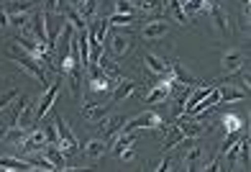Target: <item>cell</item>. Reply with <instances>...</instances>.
I'll list each match as a JSON object with an SVG mask.
<instances>
[{
    "instance_id": "cell-3",
    "label": "cell",
    "mask_w": 251,
    "mask_h": 172,
    "mask_svg": "<svg viewBox=\"0 0 251 172\" xmlns=\"http://www.w3.org/2000/svg\"><path fill=\"white\" fill-rule=\"evenodd\" d=\"M54 126H56V134H59V144H56V146H59L64 154H77L79 152V144L75 139L72 129L67 126V121L62 116H54Z\"/></svg>"
},
{
    "instance_id": "cell-28",
    "label": "cell",
    "mask_w": 251,
    "mask_h": 172,
    "mask_svg": "<svg viewBox=\"0 0 251 172\" xmlns=\"http://www.w3.org/2000/svg\"><path fill=\"white\" fill-rule=\"evenodd\" d=\"M77 10L82 13V18H85V21H87V18H93V13L98 10V0H79Z\"/></svg>"
},
{
    "instance_id": "cell-31",
    "label": "cell",
    "mask_w": 251,
    "mask_h": 172,
    "mask_svg": "<svg viewBox=\"0 0 251 172\" xmlns=\"http://www.w3.org/2000/svg\"><path fill=\"white\" fill-rule=\"evenodd\" d=\"M167 3H169L172 16L179 21V24H185V21H187V13H185V8H182V0H167Z\"/></svg>"
},
{
    "instance_id": "cell-22",
    "label": "cell",
    "mask_w": 251,
    "mask_h": 172,
    "mask_svg": "<svg viewBox=\"0 0 251 172\" xmlns=\"http://www.w3.org/2000/svg\"><path fill=\"white\" fill-rule=\"evenodd\" d=\"M221 90V100L226 103H233V100H246V90H236L233 85H223Z\"/></svg>"
},
{
    "instance_id": "cell-13",
    "label": "cell",
    "mask_w": 251,
    "mask_h": 172,
    "mask_svg": "<svg viewBox=\"0 0 251 172\" xmlns=\"http://www.w3.org/2000/svg\"><path fill=\"white\" fill-rule=\"evenodd\" d=\"M110 103L108 106H100V103H87V106L79 108V116L82 118H90V121H100V118H105L108 113H110Z\"/></svg>"
},
{
    "instance_id": "cell-4",
    "label": "cell",
    "mask_w": 251,
    "mask_h": 172,
    "mask_svg": "<svg viewBox=\"0 0 251 172\" xmlns=\"http://www.w3.org/2000/svg\"><path fill=\"white\" fill-rule=\"evenodd\" d=\"M62 75H64V72H59V75H56V80H54V83H51L47 90H44V95H41V100H39V108H36V116H33V121H41V118L49 113V108L54 106L56 95H59V87H62Z\"/></svg>"
},
{
    "instance_id": "cell-5",
    "label": "cell",
    "mask_w": 251,
    "mask_h": 172,
    "mask_svg": "<svg viewBox=\"0 0 251 172\" xmlns=\"http://www.w3.org/2000/svg\"><path fill=\"white\" fill-rule=\"evenodd\" d=\"M175 85H177V80H175V75H164V80L162 83H156L151 90H149V95L144 98V103L146 106H151V103H159V100H167L169 95H172V90H175Z\"/></svg>"
},
{
    "instance_id": "cell-20",
    "label": "cell",
    "mask_w": 251,
    "mask_h": 172,
    "mask_svg": "<svg viewBox=\"0 0 251 172\" xmlns=\"http://www.w3.org/2000/svg\"><path fill=\"white\" fill-rule=\"evenodd\" d=\"M100 44H102V41L95 39V33L87 31V59H90V64H98L100 54H102V47H100Z\"/></svg>"
},
{
    "instance_id": "cell-6",
    "label": "cell",
    "mask_w": 251,
    "mask_h": 172,
    "mask_svg": "<svg viewBox=\"0 0 251 172\" xmlns=\"http://www.w3.org/2000/svg\"><path fill=\"white\" fill-rule=\"evenodd\" d=\"M131 41H133V36H131L128 31H126V33H123V31L113 33V36H110V44H108V52H110L113 59H121V57L131 49Z\"/></svg>"
},
{
    "instance_id": "cell-39",
    "label": "cell",
    "mask_w": 251,
    "mask_h": 172,
    "mask_svg": "<svg viewBox=\"0 0 251 172\" xmlns=\"http://www.w3.org/2000/svg\"><path fill=\"white\" fill-rule=\"evenodd\" d=\"M154 170H172V162H169V159L164 157V159H162V162H159V165H156Z\"/></svg>"
},
{
    "instance_id": "cell-35",
    "label": "cell",
    "mask_w": 251,
    "mask_h": 172,
    "mask_svg": "<svg viewBox=\"0 0 251 172\" xmlns=\"http://www.w3.org/2000/svg\"><path fill=\"white\" fill-rule=\"evenodd\" d=\"M16 98H18V90H5V93H0V111L8 108Z\"/></svg>"
},
{
    "instance_id": "cell-29",
    "label": "cell",
    "mask_w": 251,
    "mask_h": 172,
    "mask_svg": "<svg viewBox=\"0 0 251 172\" xmlns=\"http://www.w3.org/2000/svg\"><path fill=\"white\" fill-rule=\"evenodd\" d=\"M31 16L28 13H8V26H16V29H26L28 26Z\"/></svg>"
},
{
    "instance_id": "cell-19",
    "label": "cell",
    "mask_w": 251,
    "mask_h": 172,
    "mask_svg": "<svg viewBox=\"0 0 251 172\" xmlns=\"http://www.w3.org/2000/svg\"><path fill=\"white\" fill-rule=\"evenodd\" d=\"M208 13L213 18V24L215 29H218L221 33H228V24H226V16H223V8L218 3H208Z\"/></svg>"
},
{
    "instance_id": "cell-11",
    "label": "cell",
    "mask_w": 251,
    "mask_h": 172,
    "mask_svg": "<svg viewBox=\"0 0 251 172\" xmlns=\"http://www.w3.org/2000/svg\"><path fill=\"white\" fill-rule=\"evenodd\" d=\"M123 123H126V118L123 116H110V118H102V121H95V126L98 129H102V136H105V139H110V136H116L121 129H123Z\"/></svg>"
},
{
    "instance_id": "cell-2",
    "label": "cell",
    "mask_w": 251,
    "mask_h": 172,
    "mask_svg": "<svg viewBox=\"0 0 251 172\" xmlns=\"http://www.w3.org/2000/svg\"><path fill=\"white\" fill-rule=\"evenodd\" d=\"M136 129H167V126H164V121H162L159 113L144 111V113H139V116H133V118L126 121L121 131H136Z\"/></svg>"
},
{
    "instance_id": "cell-17",
    "label": "cell",
    "mask_w": 251,
    "mask_h": 172,
    "mask_svg": "<svg viewBox=\"0 0 251 172\" xmlns=\"http://www.w3.org/2000/svg\"><path fill=\"white\" fill-rule=\"evenodd\" d=\"M44 154L49 157V162H51L56 170H67V167H64V165H67V154H64L56 144H47V146H44Z\"/></svg>"
},
{
    "instance_id": "cell-8",
    "label": "cell",
    "mask_w": 251,
    "mask_h": 172,
    "mask_svg": "<svg viewBox=\"0 0 251 172\" xmlns=\"http://www.w3.org/2000/svg\"><path fill=\"white\" fill-rule=\"evenodd\" d=\"M49 142H47V134H44V131H36V129H33L28 136H26V139L24 142H21V146H18V152L21 154H31V152H41V149L44 146H47Z\"/></svg>"
},
{
    "instance_id": "cell-26",
    "label": "cell",
    "mask_w": 251,
    "mask_h": 172,
    "mask_svg": "<svg viewBox=\"0 0 251 172\" xmlns=\"http://www.w3.org/2000/svg\"><path fill=\"white\" fill-rule=\"evenodd\" d=\"M33 3H36V0H13V3L5 5V10L8 13H28L33 8Z\"/></svg>"
},
{
    "instance_id": "cell-1",
    "label": "cell",
    "mask_w": 251,
    "mask_h": 172,
    "mask_svg": "<svg viewBox=\"0 0 251 172\" xmlns=\"http://www.w3.org/2000/svg\"><path fill=\"white\" fill-rule=\"evenodd\" d=\"M10 54H13V62H16V64H18V67H21V70H24V72H28V75H31L33 80H39L41 85L47 83V72H44V67H39V62L33 59L31 54H26V52L21 49L16 41L10 44Z\"/></svg>"
},
{
    "instance_id": "cell-37",
    "label": "cell",
    "mask_w": 251,
    "mask_h": 172,
    "mask_svg": "<svg viewBox=\"0 0 251 172\" xmlns=\"http://www.w3.org/2000/svg\"><path fill=\"white\" fill-rule=\"evenodd\" d=\"M44 134H47V142H49V144H59V134H56V126H54V123H51Z\"/></svg>"
},
{
    "instance_id": "cell-10",
    "label": "cell",
    "mask_w": 251,
    "mask_h": 172,
    "mask_svg": "<svg viewBox=\"0 0 251 172\" xmlns=\"http://www.w3.org/2000/svg\"><path fill=\"white\" fill-rule=\"evenodd\" d=\"M28 24H31V31H33V39L47 44V10H36Z\"/></svg>"
},
{
    "instance_id": "cell-36",
    "label": "cell",
    "mask_w": 251,
    "mask_h": 172,
    "mask_svg": "<svg viewBox=\"0 0 251 172\" xmlns=\"http://www.w3.org/2000/svg\"><path fill=\"white\" fill-rule=\"evenodd\" d=\"M116 10L118 13H136V8L131 0H116Z\"/></svg>"
},
{
    "instance_id": "cell-32",
    "label": "cell",
    "mask_w": 251,
    "mask_h": 172,
    "mask_svg": "<svg viewBox=\"0 0 251 172\" xmlns=\"http://www.w3.org/2000/svg\"><path fill=\"white\" fill-rule=\"evenodd\" d=\"M108 26H110V24H108V18H102V21H95V26L90 29V31L95 33V39H98V41H102V39H105V33H108Z\"/></svg>"
},
{
    "instance_id": "cell-18",
    "label": "cell",
    "mask_w": 251,
    "mask_h": 172,
    "mask_svg": "<svg viewBox=\"0 0 251 172\" xmlns=\"http://www.w3.org/2000/svg\"><path fill=\"white\" fill-rule=\"evenodd\" d=\"M133 90H136V83H133V80H121V83H118V87L113 90V95H110V106H116L118 100L128 98V95L133 93Z\"/></svg>"
},
{
    "instance_id": "cell-14",
    "label": "cell",
    "mask_w": 251,
    "mask_h": 172,
    "mask_svg": "<svg viewBox=\"0 0 251 172\" xmlns=\"http://www.w3.org/2000/svg\"><path fill=\"white\" fill-rule=\"evenodd\" d=\"M144 62H146V67H149V72H151V75H159V77L169 75V62L162 59V57H156V54H151V52H146V54H144Z\"/></svg>"
},
{
    "instance_id": "cell-16",
    "label": "cell",
    "mask_w": 251,
    "mask_h": 172,
    "mask_svg": "<svg viewBox=\"0 0 251 172\" xmlns=\"http://www.w3.org/2000/svg\"><path fill=\"white\" fill-rule=\"evenodd\" d=\"M164 33H167V21L159 18V21H149V24L144 26L141 36L149 39V41H154V39H159V36H164Z\"/></svg>"
},
{
    "instance_id": "cell-27",
    "label": "cell",
    "mask_w": 251,
    "mask_h": 172,
    "mask_svg": "<svg viewBox=\"0 0 251 172\" xmlns=\"http://www.w3.org/2000/svg\"><path fill=\"white\" fill-rule=\"evenodd\" d=\"M85 152H87L90 157H102V154H105V142H102V139L87 142V144H85Z\"/></svg>"
},
{
    "instance_id": "cell-41",
    "label": "cell",
    "mask_w": 251,
    "mask_h": 172,
    "mask_svg": "<svg viewBox=\"0 0 251 172\" xmlns=\"http://www.w3.org/2000/svg\"><path fill=\"white\" fill-rule=\"evenodd\" d=\"M0 139H3V136H0Z\"/></svg>"
},
{
    "instance_id": "cell-12",
    "label": "cell",
    "mask_w": 251,
    "mask_h": 172,
    "mask_svg": "<svg viewBox=\"0 0 251 172\" xmlns=\"http://www.w3.org/2000/svg\"><path fill=\"white\" fill-rule=\"evenodd\" d=\"M62 10H64V18L72 24V29H77V31H87V21L82 18V13H79L75 5L62 3V5H59V13H62Z\"/></svg>"
},
{
    "instance_id": "cell-25",
    "label": "cell",
    "mask_w": 251,
    "mask_h": 172,
    "mask_svg": "<svg viewBox=\"0 0 251 172\" xmlns=\"http://www.w3.org/2000/svg\"><path fill=\"white\" fill-rule=\"evenodd\" d=\"M200 157H202V152H200L195 144H192V149H190L185 157H182V162H185L187 170H198V167H200V165H198V162H200Z\"/></svg>"
},
{
    "instance_id": "cell-24",
    "label": "cell",
    "mask_w": 251,
    "mask_h": 172,
    "mask_svg": "<svg viewBox=\"0 0 251 172\" xmlns=\"http://www.w3.org/2000/svg\"><path fill=\"white\" fill-rule=\"evenodd\" d=\"M133 8H139V10H149V13H159L164 5V0H131Z\"/></svg>"
},
{
    "instance_id": "cell-30",
    "label": "cell",
    "mask_w": 251,
    "mask_h": 172,
    "mask_svg": "<svg viewBox=\"0 0 251 172\" xmlns=\"http://www.w3.org/2000/svg\"><path fill=\"white\" fill-rule=\"evenodd\" d=\"M98 67H100V70L105 72V75H110L113 80H118V70H116V64H113V62L108 59L105 54H100V59H98Z\"/></svg>"
},
{
    "instance_id": "cell-7",
    "label": "cell",
    "mask_w": 251,
    "mask_h": 172,
    "mask_svg": "<svg viewBox=\"0 0 251 172\" xmlns=\"http://www.w3.org/2000/svg\"><path fill=\"white\" fill-rule=\"evenodd\" d=\"M221 64H223V72H226V75L244 70V64H246V54H244V49H226Z\"/></svg>"
},
{
    "instance_id": "cell-9",
    "label": "cell",
    "mask_w": 251,
    "mask_h": 172,
    "mask_svg": "<svg viewBox=\"0 0 251 172\" xmlns=\"http://www.w3.org/2000/svg\"><path fill=\"white\" fill-rule=\"evenodd\" d=\"M90 72H93V93H110L113 90V77L105 75L98 64H90Z\"/></svg>"
},
{
    "instance_id": "cell-23",
    "label": "cell",
    "mask_w": 251,
    "mask_h": 172,
    "mask_svg": "<svg viewBox=\"0 0 251 172\" xmlns=\"http://www.w3.org/2000/svg\"><path fill=\"white\" fill-rule=\"evenodd\" d=\"M169 72H175V80H179V83H185V85H192V87L198 85V80L192 77L187 70H182V67H179L177 62H175V64H169Z\"/></svg>"
},
{
    "instance_id": "cell-33",
    "label": "cell",
    "mask_w": 251,
    "mask_h": 172,
    "mask_svg": "<svg viewBox=\"0 0 251 172\" xmlns=\"http://www.w3.org/2000/svg\"><path fill=\"white\" fill-rule=\"evenodd\" d=\"M136 21V13H116L108 18V24H116V26H123V24H133Z\"/></svg>"
},
{
    "instance_id": "cell-15",
    "label": "cell",
    "mask_w": 251,
    "mask_h": 172,
    "mask_svg": "<svg viewBox=\"0 0 251 172\" xmlns=\"http://www.w3.org/2000/svg\"><path fill=\"white\" fill-rule=\"evenodd\" d=\"M177 129L182 131V136H187V139H198L200 134L210 131V126H202V123H198V121H179Z\"/></svg>"
},
{
    "instance_id": "cell-40",
    "label": "cell",
    "mask_w": 251,
    "mask_h": 172,
    "mask_svg": "<svg viewBox=\"0 0 251 172\" xmlns=\"http://www.w3.org/2000/svg\"><path fill=\"white\" fill-rule=\"evenodd\" d=\"M0 26H8V10H5V5L0 8Z\"/></svg>"
},
{
    "instance_id": "cell-38",
    "label": "cell",
    "mask_w": 251,
    "mask_h": 172,
    "mask_svg": "<svg viewBox=\"0 0 251 172\" xmlns=\"http://www.w3.org/2000/svg\"><path fill=\"white\" fill-rule=\"evenodd\" d=\"M118 157H121V159H133V149H131V146H126Z\"/></svg>"
},
{
    "instance_id": "cell-34",
    "label": "cell",
    "mask_w": 251,
    "mask_h": 172,
    "mask_svg": "<svg viewBox=\"0 0 251 172\" xmlns=\"http://www.w3.org/2000/svg\"><path fill=\"white\" fill-rule=\"evenodd\" d=\"M223 123H226V131H238V129H241V118L233 116V113H226Z\"/></svg>"
},
{
    "instance_id": "cell-21",
    "label": "cell",
    "mask_w": 251,
    "mask_h": 172,
    "mask_svg": "<svg viewBox=\"0 0 251 172\" xmlns=\"http://www.w3.org/2000/svg\"><path fill=\"white\" fill-rule=\"evenodd\" d=\"M136 144V131H121L118 134V139H116V144H113V154H121L126 146H133Z\"/></svg>"
}]
</instances>
